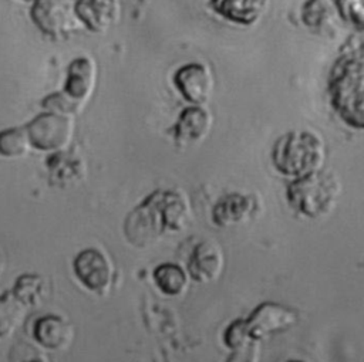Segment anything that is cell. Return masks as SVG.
Listing matches in <instances>:
<instances>
[{"label": "cell", "instance_id": "30bf717a", "mask_svg": "<svg viewBox=\"0 0 364 362\" xmlns=\"http://www.w3.org/2000/svg\"><path fill=\"white\" fill-rule=\"evenodd\" d=\"M173 84L179 94L192 105L205 104L215 87L209 67L202 62H188L179 67L173 74Z\"/></svg>", "mask_w": 364, "mask_h": 362}, {"label": "cell", "instance_id": "7402d4cb", "mask_svg": "<svg viewBox=\"0 0 364 362\" xmlns=\"http://www.w3.org/2000/svg\"><path fill=\"white\" fill-rule=\"evenodd\" d=\"M30 146L26 128H7L0 132V155L4 158H21Z\"/></svg>", "mask_w": 364, "mask_h": 362}, {"label": "cell", "instance_id": "83f0119b", "mask_svg": "<svg viewBox=\"0 0 364 362\" xmlns=\"http://www.w3.org/2000/svg\"><path fill=\"white\" fill-rule=\"evenodd\" d=\"M289 362H303V361H289Z\"/></svg>", "mask_w": 364, "mask_h": 362}, {"label": "cell", "instance_id": "7c38bea8", "mask_svg": "<svg viewBox=\"0 0 364 362\" xmlns=\"http://www.w3.org/2000/svg\"><path fill=\"white\" fill-rule=\"evenodd\" d=\"M210 126V112L200 105H192L179 114L172 128V135L178 145L188 146L200 142L208 135Z\"/></svg>", "mask_w": 364, "mask_h": 362}, {"label": "cell", "instance_id": "277c9868", "mask_svg": "<svg viewBox=\"0 0 364 362\" xmlns=\"http://www.w3.org/2000/svg\"><path fill=\"white\" fill-rule=\"evenodd\" d=\"M324 145L310 131H290L282 135L272 149V163L284 176L300 177L321 168Z\"/></svg>", "mask_w": 364, "mask_h": 362}, {"label": "cell", "instance_id": "52a82bcc", "mask_svg": "<svg viewBox=\"0 0 364 362\" xmlns=\"http://www.w3.org/2000/svg\"><path fill=\"white\" fill-rule=\"evenodd\" d=\"M73 270L77 280L97 295H105L112 287L114 265L109 257L95 247L81 250L74 258Z\"/></svg>", "mask_w": 364, "mask_h": 362}, {"label": "cell", "instance_id": "9a60e30c", "mask_svg": "<svg viewBox=\"0 0 364 362\" xmlns=\"http://www.w3.org/2000/svg\"><path fill=\"white\" fill-rule=\"evenodd\" d=\"M75 11L81 24L94 33H102L119 18L117 0H75Z\"/></svg>", "mask_w": 364, "mask_h": 362}, {"label": "cell", "instance_id": "e0dca14e", "mask_svg": "<svg viewBox=\"0 0 364 362\" xmlns=\"http://www.w3.org/2000/svg\"><path fill=\"white\" fill-rule=\"evenodd\" d=\"M95 77L97 70L94 61L88 57H77L68 65L63 91L82 104L92 94Z\"/></svg>", "mask_w": 364, "mask_h": 362}, {"label": "cell", "instance_id": "f1b7e54d", "mask_svg": "<svg viewBox=\"0 0 364 362\" xmlns=\"http://www.w3.org/2000/svg\"><path fill=\"white\" fill-rule=\"evenodd\" d=\"M23 1H34V0H23Z\"/></svg>", "mask_w": 364, "mask_h": 362}, {"label": "cell", "instance_id": "2e32d148", "mask_svg": "<svg viewBox=\"0 0 364 362\" xmlns=\"http://www.w3.org/2000/svg\"><path fill=\"white\" fill-rule=\"evenodd\" d=\"M209 6L218 16L230 23L252 26L264 16L269 0H210Z\"/></svg>", "mask_w": 364, "mask_h": 362}, {"label": "cell", "instance_id": "3957f363", "mask_svg": "<svg viewBox=\"0 0 364 362\" xmlns=\"http://www.w3.org/2000/svg\"><path fill=\"white\" fill-rule=\"evenodd\" d=\"M340 193L341 185L337 175L333 170L317 169L290 182L286 197L297 214L318 219L334 209Z\"/></svg>", "mask_w": 364, "mask_h": 362}, {"label": "cell", "instance_id": "4316f807", "mask_svg": "<svg viewBox=\"0 0 364 362\" xmlns=\"http://www.w3.org/2000/svg\"><path fill=\"white\" fill-rule=\"evenodd\" d=\"M24 362H47V361H44L41 358H34V359H28V361H24Z\"/></svg>", "mask_w": 364, "mask_h": 362}, {"label": "cell", "instance_id": "6da1fadb", "mask_svg": "<svg viewBox=\"0 0 364 362\" xmlns=\"http://www.w3.org/2000/svg\"><path fill=\"white\" fill-rule=\"evenodd\" d=\"M191 219L192 210L186 194L175 189H161L128 213L124 234L132 246L145 248L168 233L182 231Z\"/></svg>", "mask_w": 364, "mask_h": 362}, {"label": "cell", "instance_id": "d6986e66", "mask_svg": "<svg viewBox=\"0 0 364 362\" xmlns=\"http://www.w3.org/2000/svg\"><path fill=\"white\" fill-rule=\"evenodd\" d=\"M27 307L11 291L0 295V341L11 336L26 318Z\"/></svg>", "mask_w": 364, "mask_h": 362}, {"label": "cell", "instance_id": "ba28073f", "mask_svg": "<svg viewBox=\"0 0 364 362\" xmlns=\"http://www.w3.org/2000/svg\"><path fill=\"white\" fill-rule=\"evenodd\" d=\"M297 322V312L276 302L260 304L247 319H243V329L247 341L257 342L269 335L290 329Z\"/></svg>", "mask_w": 364, "mask_h": 362}, {"label": "cell", "instance_id": "5bb4252c", "mask_svg": "<svg viewBox=\"0 0 364 362\" xmlns=\"http://www.w3.org/2000/svg\"><path fill=\"white\" fill-rule=\"evenodd\" d=\"M50 180L58 187H71L81 183L87 173V166L81 155L73 150L54 152L47 160Z\"/></svg>", "mask_w": 364, "mask_h": 362}, {"label": "cell", "instance_id": "4fadbf2b", "mask_svg": "<svg viewBox=\"0 0 364 362\" xmlns=\"http://www.w3.org/2000/svg\"><path fill=\"white\" fill-rule=\"evenodd\" d=\"M33 336L46 349L63 351L74 338V327L61 315L47 314L36 319Z\"/></svg>", "mask_w": 364, "mask_h": 362}, {"label": "cell", "instance_id": "ffe728a7", "mask_svg": "<svg viewBox=\"0 0 364 362\" xmlns=\"http://www.w3.org/2000/svg\"><path fill=\"white\" fill-rule=\"evenodd\" d=\"M154 281L165 295H181L188 287L185 270L173 263H164L154 270Z\"/></svg>", "mask_w": 364, "mask_h": 362}, {"label": "cell", "instance_id": "5b68a950", "mask_svg": "<svg viewBox=\"0 0 364 362\" xmlns=\"http://www.w3.org/2000/svg\"><path fill=\"white\" fill-rule=\"evenodd\" d=\"M30 17L37 28L50 37L68 35L81 26L75 0H34Z\"/></svg>", "mask_w": 364, "mask_h": 362}, {"label": "cell", "instance_id": "d4e9b609", "mask_svg": "<svg viewBox=\"0 0 364 362\" xmlns=\"http://www.w3.org/2000/svg\"><path fill=\"white\" fill-rule=\"evenodd\" d=\"M259 361V346L256 342H247L246 345L235 349L233 355L228 362H257Z\"/></svg>", "mask_w": 364, "mask_h": 362}, {"label": "cell", "instance_id": "603a6c76", "mask_svg": "<svg viewBox=\"0 0 364 362\" xmlns=\"http://www.w3.org/2000/svg\"><path fill=\"white\" fill-rule=\"evenodd\" d=\"M41 105L47 109V112L68 116V115L77 114L82 104L80 101H75L74 98H71L64 91H60V92H54V94L47 95L43 99Z\"/></svg>", "mask_w": 364, "mask_h": 362}, {"label": "cell", "instance_id": "cb8c5ba5", "mask_svg": "<svg viewBox=\"0 0 364 362\" xmlns=\"http://www.w3.org/2000/svg\"><path fill=\"white\" fill-rule=\"evenodd\" d=\"M337 7L341 17L363 26V0H337Z\"/></svg>", "mask_w": 364, "mask_h": 362}, {"label": "cell", "instance_id": "8fae6325", "mask_svg": "<svg viewBox=\"0 0 364 362\" xmlns=\"http://www.w3.org/2000/svg\"><path fill=\"white\" fill-rule=\"evenodd\" d=\"M223 268V251L220 246L205 238L192 248L188 260L189 275L196 283H210L219 277Z\"/></svg>", "mask_w": 364, "mask_h": 362}, {"label": "cell", "instance_id": "8992f818", "mask_svg": "<svg viewBox=\"0 0 364 362\" xmlns=\"http://www.w3.org/2000/svg\"><path fill=\"white\" fill-rule=\"evenodd\" d=\"M30 145L38 150H64L73 136L74 125L70 116L44 112L33 118L26 126Z\"/></svg>", "mask_w": 364, "mask_h": 362}, {"label": "cell", "instance_id": "9c48e42d", "mask_svg": "<svg viewBox=\"0 0 364 362\" xmlns=\"http://www.w3.org/2000/svg\"><path fill=\"white\" fill-rule=\"evenodd\" d=\"M262 200L256 193L230 192L223 194L212 209V220L219 227L243 224L259 214Z\"/></svg>", "mask_w": 364, "mask_h": 362}, {"label": "cell", "instance_id": "484cf974", "mask_svg": "<svg viewBox=\"0 0 364 362\" xmlns=\"http://www.w3.org/2000/svg\"><path fill=\"white\" fill-rule=\"evenodd\" d=\"M4 268H6V258H4L3 253L0 251V277H1L3 271H4Z\"/></svg>", "mask_w": 364, "mask_h": 362}, {"label": "cell", "instance_id": "7a4b0ae2", "mask_svg": "<svg viewBox=\"0 0 364 362\" xmlns=\"http://www.w3.org/2000/svg\"><path fill=\"white\" fill-rule=\"evenodd\" d=\"M328 97L337 115L351 128L364 125V53L361 35L350 38L328 75Z\"/></svg>", "mask_w": 364, "mask_h": 362}, {"label": "cell", "instance_id": "44dd1931", "mask_svg": "<svg viewBox=\"0 0 364 362\" xmlns=\"http://www.w3.org/2000/svg\"><path fill=\"white\" fill-rule=\"evenodd\" d=\"M337 13V0H307L301 9V18L306 26L321 28L331 24Z\"/></svg>", "mask_w": 364, "mask_h": 362}, {"label": "cell", "instance_id": "ac0fdd59", "mask_svg": "<svg viewBox=\"0 0 364 362\" xmlns=\"http://www.w3.org/2000/svg\"><path fill=\"white\" fill-rule=\"evenodd\" d=\"M11 292L27 308H37L47 294L46 280L40 274L24 273L16 278Z\"/></svg>", "mask_w": 364, "mask_h": 362}]
</instances>
